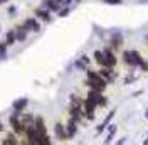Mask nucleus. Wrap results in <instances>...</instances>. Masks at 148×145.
Masks as SVG:
<instances>
[{
  "label": "nucleus",
  "instance_id": "nucleus-8",
  "mask_svg": "<svg viewBox=\"0 0 148 145\" xmlns=\"http://www.w3.org/2000/svg\"><path fill=\"white\" fill-rule=\"evenodd\" d=\"M27 105H29L27 98H17V100L12 103V110H14V111H17V113H22L24 110L27 108Z\"/></svg>",
  "mask_w": 148,
  "mask_h": 145
},
{
  "label": "nucleus",
  "instance_id": "nucleus-13",
  "mask_svg": "<svg viewBox=\"0 0 148 145\" xmlns=\"http://www.w3.org/2000/svg\"><path fill=\"white\" fill-rule=\"evenodd\" d=\"M123 36H121L120 32H114L113 36H111V47L113 49H120L121 46H123Z\"/></svg>",
  "mask_w": 148,
  "mask_h": 145
},
{
  "label": "nucleus",
  "instance_id": "nucleus-6",
  "mask_svg": "<svg viewBox=\"0 0 148 145\" xmlns=\"http://www.w3.org/2000/svg\"><path fill=\"white\" fill-rule=\"evenodd\" d=\"M54 133H56V138H57V140H61V142L69 140L67 132H66V125H62V123H56V125H54Z\"/></svg>",
  "mask_w": 148,
  "mask_h": 145
},
{
  "label": "nucleus",
  "instance_id": "nucleus-9",
  "mask_svg": "<svg viewBox=\"0 0 148 145\" xmlns=\"http://www.w3.org/2000/svg\"><path fill=\"white\" fill-rule=\"evenodd\" d=\"M114 115H116V110H111L110 113H108V117L103 120V123H101L98 128H96V133H98V135H99V133H103V130H104V128H106V127L111 123V120L114 118Z\"/></svg>",
  "mask_w": 148,
  "mask_h": 145
},
{
  "label": "nucleus",
  "instance_id": "nucleus-17",
  "mask_svg": "<svg viewBox=\"0 0 148 145\" xmlns=\"http://www.w3.org/2000/svg\"><path fill=\"white\" fill-rule=\"evenodd\" d=\"M37 145H51V138L47 133H39L37 135Z\"/></svg>",
  "mask_w": 148,
  "mask_h": 145
},
{
  "label": "nucleus",
  "instance_id": "nucleus-26",
  "mask_svg": "<svg viewBox=\"0 0 148 145\" xmlns=\"http://www.w3.org/2000/svg\"><path fill=\"white\" fill-rule=\"evenodd\" d=\"M106 3H110V5H120V3H123V0H104Z\"/></svg>",
  "mask_w": 148,
  "mask_h": 145
},
{
  "label": "nucleus",
  "instance_id": "nucleus-3",
  "mask_svg": "<svg viewBox=\"0 0 148 145\" xmlns=\"http://www.w3.org/2000/svg\"><path fill=\"white\" fill-rule=\"evenodd\" d=\"M96 105L92 103V101H89L88 98L83 101V111H84V117L88 118V120H94V111H96Z\"/></svg>",
  "mask_w": 148,
  "mask_h": 145
},
{
  "label": "nucleus",
  "instance_id": "nucleus-34",
  "mask_svg": "<svg viewBox=\"0 0 148 145\" xmlns=\"http://www.w3.org/2000/svg\"><path fill=\"white\" fill-rule=\"evenodd\" d=\"M0 29H2V26H0Z\"/></svg>",
  "mask_w": 148,
  "mask_h": 145
},
{
  "label": "nucleus",
  "instance_id": "nucleus-33",
  "mask_svg": "<svg viewBox=\"0 0 148 145\" xmlns=\"http://www.w3.org/2000/svg\"><path fill=\"white\" fill-rule=\"evenodd\" d=\"M145 144H148V138H147V140H145Z\"/></svg>",
  "mask_w": 148,
  "mask_h": 145
},
{
  "label": "nucleus",
  "instance_id": "nucleus-19",
  "mask_svg": "<svg viewBox=\"0 0 148 145\" xmlns=\"http://www.w3.org/2000/svg\"><path fill=\"white\" fill-rule=\"evenodd\" d=\"M2 144H5V145H15L18 144V140H17V137H15V133H9V135L5 137L3 140H2Z\"/></svg>",
  "mask_w": 148,
  "mask_h": 145
},
{
  "label": "nucleus",
  "instance_id": "nucleus-5",
  "mask_svg": "<svg viewBox=\"0 0 148 145\" xmlns=\"http://www.w3.org/2000/svg\"><path fill=\"white\" fill-rule=\"evenodd\" d=\"M22 26L27 29L29 32H39V30H40V24H39V20H37L36 17H29V19H25Z\"/></svg>",
  "mask_w": 148,
  "mask_h": 145
},
{
  "label": "nucleus",
  "instance_id": "nucleus-2",
  "mask_svg": "<svg viewBox=\"0 0 148 145\" xmlns=\"http://www.w3.org/2000/svg\"><path fill=\"white\" fill-rule=\"evenodd\" d=\"M103 52H104V61H106V68H114L116 63H118V59H116V56L113 52V47H104L103 49Z\"/></svg>",
  "mask_w": 148,
  "mask_h": 145
},
{
  "label": "nucleus",
  "instance_id": "nucleus-32",
  "mask_svg": "<svg viewBox=\"0 0 148 145\" xmlns=\"http://www.w3.org/2000/svg\"><path fill=\"white\" fill-rule=\"evenodd\" d=\"M145 117H147V118H148V110H147V111H145Z\"/></svg>",
  "mask_w": 148,
  "mask_h": 145
},
{
  "label": "nucleus",
  "instance_id": "nucleus-31",
  "mask_svg": "<svg viewBox=\"0 0 148 145\" xmlns=\"http://www.w3.org/2000/svg\"><path fill=\"white\" fill-rule=\"evenodd\" d=\"M145 41H147V42H148V34H147V36H145ZM148 46V44H147Z\"/></svg>",
  "mask_w": 148,
  "mask_h": 145
},
{
  "label": "nucleus",
  "instance_id": "nucleus-22",
  "mask_svg": "<svg viewBox=\"0 0 148 145\" xmlns=\"http://www.w3.org/2000/svg\"><path fill=\"white\" fill-rule=\"evenodd\" d=\"M7 42H0V61L7 57Z\"/></svg>",
  "mask_w": 148,
  "mask_h": 145
},
{
  "label": "nucleus",
  "instance_id": "nucleus-15",
  "mask_svg": "<svg viewBox=\"0 0 148 145\" xmlns=\"http://www.w3.org/2000/svg\"><path fill=\"white\" fill-rule=\"evenodd\" d=\"M86 84H88L91 90L101 91V93L106 90V86H108V84H104V83H98V81H92V79H86Z\"/></svg>",
  "mask_w": 148,
  "mask_h": 145
},
{
  "label": "nucleus",
  "instance_id": "nucleus-18",
  "mask_svg": "<svg viewBox=\"0 0 148 145\" xmlns=\"http://www.w3.org/2000/svg\"><path fill=\"white\" fill-rule=\"evenodd\" d=\"M5 42H7V46H14L15 42H17V37H15V29H14V30H9V32H7Z\"/></svg>",
  "mask_w": 148,
  "mask_h": 145
},
{
  "label": "nucleus",
  "instance_id": "nucleus-29",
  "mask_svg": "<svg viewBox=\"0 0 148 145\" xmlns=\"http://www.w3.org/2000/svg\"><path fill=\"white\" fill-rule=\"evenodd\" d=\"M2 130H3V125H2V122H0V132H2Z\"/></svg>",
  "mask_w": 148,
  "mask_h": 145
},
{
  "label": "nucleus",
  "instance_id": "nucleus-16",
  "mask_svg": "<svg viewBox=\"0 0 148 145\" xmlns=\"http://www.w3.org/2000/svg\"><path fill=\"white\" fill-rule=\"evenodd\" d=\"M92 57H94V61L99 64V66H106V61H104V52H103V51H94Z\"/></svg>",
  "mask_w": 148,
  "mask_h": 145
},
{
  "label": "nucleus",
  "instance_id": "nucleus-27",
  "mask_svg": "<svg viewBox=\"0 0 148 145\" xmlns=\"http://www.w3.org/2000/svg\"><path fill=\"white\" fill-rule=\"evenodd\" d=\"M81 61L86 63V64H89V57H88V56H81Z\"/></svg>",
  "mask_w": 148,
  "mask_h": 145
},
{
  "label": "nucleus",
  "instance_id": "nucleus-28",
  "mask_svg": "<svg viewBox=\"0 0 148 145\" xmlns=\"http://www.w3.org/2000/svg\"><path fill=\"white\" fill-rule=\"evenodd\" d=\"M17 10H15V7H9V14H15Z\"/></svg>",
  "mask_w": 148,
  "mask_h": 145
},
{
  "label": "nucleus",
  "instance_id": "nucleus-7",
  "mask_svg": "<svg viewBox=\"0 0 148 145\" xmlns=\"http://www.w3.org/2000/svg\"><path fill=\"white\" fill-rule=\"evenodd\" d=\"M84 117V111H83V106H74L71 105V108H69V118H73L74 122H81Z\"/></svg>",
  "mask_w": 148,
  "mask_h": 145
},
{
  "label": "nucleus",
  "instance_id": "nucleus-12",
  "mask_svg": "<svg viewBox=\"0 0 148 145\" xmlns=\"http://www.w3.org/2000/svg\"><path fill=\"white\" fill-rule=\"evenodd\" d=\"M34 128H36L39 133H47V127L46 122L42 117H34Z\"/></svg>",
  "mask_w": 148,
  "mask_h": 145
},
{
  "label": "nucleus",
  "instance_id": "nucleus-1",
  "mask_svg": "<svg viewBox=\"0 0 148 145\" xmlns=\"http://www.w3.org/2000/svg\"><path fill=\"white\" fill-rule=\"evenodd\" d=\"M89 101H92L96 106H106L108 105V98L103 95L101 91H96V90H91L89 88V93H88V96H86Z\"/></svg>",
  "mask_w": 148,
  "mask_h": 145
},
{
  "label": "nucleus",
  "instance_id": "nucleus-21",
  "mask_svg": "<svg viewBox=\"0 0 148 145\" xmlns=\"http://www.w3.org/2000/svg\"><path fill=\"white\" fill-rule=\"evenodd\" d=\"M123 63L126 66H133V59H131V52L130 51H123Z\"/></svg>",
  "mask_w": 148,
  "mask_h": 145
},
{
  "label": "nucleus",
  "instance_id": "nucleus-24",
  "mask_svg": "<svg viewBox=\"0 0 148 145\" xmlns=\"http://www.w3.org/2000/svg\"><path fill=\"white\" fill-rule=\"evenodd\" d=\"M69 12H71V9H69V5H67L66 9H61L59 12H57V14H59V17H66V15H67Z\"/></svg>",
  "mask_w": 148,
  "mask_h": 145
},
{
  "label": "nucleus",
  "instance_id": "nucleus-4",
  "mask_svg": "<svg viewBox=\"0 0 148 145\" xmlns=\"http://www.w3.org/2000/svg\"><path fill=\"white\" fill-rule=\"evenodd\" d=\"M42 7H46L49 12H59L64 7V0H44Z\"/></svg>",
  "mask_w": 148,
  "mask_h": 145
},
{
  "label": "nucleus",
  "instance_id": "nucleus-10",
  "mask_svg": "<svg viewBox=\"0 0 148 145\" xmlns=\"http://www.w3.org/2000/svg\"><path fill=\"white\" fill-rule=\"evenodd\" d=\"M66 132H67L69 138H74L76 133H77V122H74L73 118H69V122L66 123Z\"/></svg>",
  "mask_w": 148,
  "mask_h": 145
},
{
  "label": "nucleus",
  "instance_id": "nucleus-23",
  "mask_svg": "<svg viewBox=\"0 0 148 145\" xmlns=\"http://www.w3.org/2000/svg\"><path fill=\"white\" fill-rule=\"evenodd\" d=\"M83 98H79V96H76V95H73L71 96V105H74V106H83Z\"/></svg>",
  "mask_w": 148,
  "mask_h": 145
},
{
  "label": "nucleus",
  "instance_id": "nucleus-11",
  "mask_svg": "<svg viewBox=\"0 0 148 145\" xmlns=\"http://www.w3.org/2000/svg\"><path fill=\"white\" fill-rule=\"evenodd\" d=\"M36 17L44 20V22H51L52 17H51V12L46 9V7H40V9H36Z\"/></svg>",
  "mask_w": 148,
  "mask_h": 145
},
{
  "label": "nucleus",
  "instance_id": "nucleus-30",
  "mask_svg": "<svg viewBox=\"0 0 148 145\" xmlns=\"http://www.w3.org/2000/svg\"><path fill=\"white\" fill-rule=\"evenodd\" d=\"M5 2H7V0H0V5H2V3H5Z\"/></svg>",
  "mask_w": 148,
  "mask_h": 145
},
{
  "label": "nucleus",
  "instance_id": "nucleus-14",
  "mask_svg": "<svg viewBox=\"0 0 148 145\" xmlns=\"http://www.w3.org/2000/svg\"><path fill=\"white\" fill-rule=\"evenodd\" d=\"M27 34L29 30L24 26H18L17 29H15V37H17V42H24L25 39H27Z\"/></svg>",
  "mask_w": 148,
  "mask_h": 145
},
{
  "label": "nucleus",
  "instance_id": "nucleus-25",
  "mask_svg": "<svg viewBox=\"0 0 148 145\" xmlns=\"http://www.w3.org/2000/svg\"><path fill=\"white\" fill-rule=\"evenodd\" d=\"M76 68H79V69H84V71L88 69V68H86V63H83L81 59H79V61H76Z\"/></svg>",
  "mask_w": 148,
  "mask_h": 145
},
{
  "label": "nucleus",
  "instance_id": "nucleus-20",
  "mask_svg": "<svg viewBox=\"0 0 148 145\" xmlns=\"http://www.w3.org/2000/svg\"><path fill=\"white\" fill-rule=\"evenodd\" d=\"M116 130H118V127H116L114 123H111V125H110V130H108V137H106L104 144H110L111 140H113V137H114V133H116Z\"/></svg>",
  "mask_w": 148,
  "mask_h": 145
}]
</instances>
